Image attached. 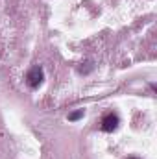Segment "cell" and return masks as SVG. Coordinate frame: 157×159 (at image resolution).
<instances>
[{"label": "cell", "instance_id": "cell-1", "mask_svg": "<svg viewBox=\"0 0 157 159\" xmlns=\"http://www.w3.org/2000/svg\"><path fill=\"white\" fill-rule=\"evenodd\" d=\"M43 78H44V74H43V69H41V67L30 69V72H28V76H26L30 87H39L41 83H43Z\"/></svg>", "mask_w": 157, "mask_h": 159}, {"label": "cell", "instance_id": "cell-2", "mask_svg": "<svg viewBox=\"0 0 157 159\" xmlns=\"http://www.w3.org/2000/svg\"><path fill=\"white\" fill-rule=\"evenodd\" d=\"M117 126H118V117L115 113H107L102 119V129L104 131H113V129H117Z\"/></svg>", "mask_w": 157, "mask_h": 159}, {"label": "cell", "instance_id": "cell-3", "mask_svg": "<svg viewBox=\"0 0 157 159\" xmlns=\"http://www.w3.org/2000/svg\"><path fill=\"white\" fill-rule=\"evenodd\" d=\"M81 117H83V109L70 113V115H69V120H78V119H81Z\"/></svg>", "mask_w": 157, "mask_h": 159}]
</instances>
